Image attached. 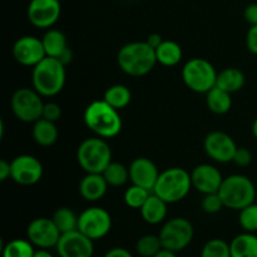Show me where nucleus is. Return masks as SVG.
<instances>
[{"label": "nucleus", "instance_id": "obj_1", "mask_svg": "<svg viewBox=\"0 0 257 257\" xmlns=\"http://www.w3.org/2000/svg\"><path fill=\"white\" fill-rule=\"evenodd\" d=\"M83 119L88 130L104 140L117 137L123 127L119 110L108 104L104 99L89 103L84 110Z\"/></svg>", "mask_w": 257, "mask_h": 257}, {"label": "nucleus", "instance_id": "obj_2", "mask_svg": "<svg viewBox=\"0 0 257 257\" xmlns=\"http://www.w3.org/2000/svg\"><path fill=\"white\" fill-rule=\"evenodd\" d=\"M117 64L131 77H145L157 63L156 52L147 42H131L123 45L117 54Z\"/></svg>", "mask_w": 257, "mask_h": 257}, {"label": "nucleus", "instance_id": "obj_3", "mask_svg": "<svg viewBox=\"0 0 257 257\" xmlns=\"http://www.w3.org/2000/svg\"><path fill=\"white\" fill-rule=\"evenodd\" d=\"M65 65L59 59L45 57L32 72L33 88L42 97H54L63 90L67 80Z\"/></svg>", "mask_w": 257, "mask_h": 257}, {"label": "nucleus", "instance_id": "obj_4", "mask_svg": "<svg viewBox=\"0 0 257 257\" xmlns=\"http://www.w3.org/2000/svg\"><path fill=\"white\" fill-rule=\"evenodd\" d=\"M191 188V173L185 168L171 167L160 173L152 192L167 203H177L186 198Z\"/></svg>", "mask_w": 257, "mask_h": 257}, {"label": "nucleus", "instance_id": "obj_5", "mask_svg": "<svg viewBox=\"0 0 257 257\" xmlns=\"http://www.w3.org/2000/svg\"><path fill=\"white\" fill-rule=\"evenodd\" d=\"M218 195L226 208L241 211L255 202L256 187L247 176L231 175L223 178Z\"/></svg>", "mask_w": 257, "mask_h": 257}, {"label": "nucleus", "instance_id": "obj_6", "mask_svg": "<svg viewBox=\"0 0 257 257\" xmlns=\"http://www.w3.org/2000/svg\"><path fill=\"white\" fill-rule=\"evenodd\" d=\"M77 162L85 173H103L112 162V150L104 138H87L78 146Z\"/></svg>", "mask_w": 257, "mask_h": 257}, {"label": "nucleus", "instance_id": "obj_7", "mask_svg": "<svg viewBox=\"0 0 257 257\" xmlns=\"http://www.w3.org/2000/svg\"><path fill=\"white\" fill-rule=\"evenodd\" d=\"M182 80L186 87L195 93L206 94L216 87L217 72L212 63L205 58H192L183 64Z\"/></svg>", "mask_w": 257, "mask_h": 257}, {"label": "nucleus", "instance_id": "obj_8", "mask_svg": "<svg viewBox=\"0 0 257 257\" xmlns=\"http://www.w3.org/2000/svg\"><path fill=\"white\" fill-rule=\"evenodd\" d=\"M10 108L15 117L24 123H34L43 115V97L34 88L23 87L10 98Z\"/></svg>", "mask_w": 257, "mask_h": 257}, {"label": "nucleus", "instance_id": "obj_9", "mask_svg": "<svg viewBox=\"0 0 257 257\" xmlns=\"http://www.w3.org/2000/svg\"><path fill=\"white\" fill-rule=\"evenodd\" d=\"M163 248L173 252L185 250L192 242L195 228L191 221L185 217H173L166 221L158 233Z\"/></svg>", "mask_w": 257, "mask_h": 257}, {"label": "nucleus", "instance_id": "obj_10", "mask_svg": "<svg viewBox=\"0 0 257 257\" xmlns=\"http://www.w3.org/2000/svg\"><path fill=\"white\" fill-rule=\"evenodd\" d=\"M78 230L90 240H102L112 230V216L98 206L85 208L78 217Z\"/></svg>", "mask_w": 257, "mask_h": 257}, {"label": "nucleus", "instance_id": "obj_11", "mask_svg": "<svg viewBox=\"0 0 257 257\" xmlns=\"http://www.w3.org/2000/svg\"><path fill=\"white\" fill-rule=\"evenodd\" d=\"M62 14L60 0H30L27 17L30 24L38 29H50Z\"/></svg>", "mask_w": 257, "mask_h": 257}, {"label": "nucleus", "instance_id": "obj_12", "mask_svg": "<svg viewBox=\"0 0 257 257\" xmlns=\"http://www.w3.org/2000/svg\"><path fill=\"white\" fill-rule=\"evenodd\" d=\"M12 176L10 180L20 186H33L39 182L43 177L42 162L32 155H20L10 161Z\"/></svg>", "mask_w": 257, "mask_h": 257}, {"label": "nucleus", "instance_id": "obj_13", "mask_svg": "<svg viewBox=\"0 0 257 257\" xmlns=\"http://www.w3.org/2000/svg\"><path fill=\"white\" fill-rule=\"evenodd\" d=\"M203 148L208 157L217 163H230L233 161L237 145L233 138L226 132L212 131L203 142Z\"/></svg>", "mask_w": 257, "mask_h": 257}, {"label": "nucleus", "instance_id": "obj_14", "mask_svg": "<svg viewBox=\"0 0 257 257\" xmlns=\"http://www.w3.org/2000/svg\"><path fill=\"white\" fill-rule=\"evenodd\" d=\"M60 231L52 218H34L27 227V238L38 248H53L59 241Z\"/></svg>", "mask_w": 257, "mask_h": 257}, {"label": "nucleus", "instance_id": "obj_15", "mask_svg": "<svg viewBox=\"0 0 257 257\" xmlns=\"http://www.w3.org/2000/svg\"><path fill=\"white\" fill-rule=\"evenodd\" d=\"M13 57L20 65L34 68L47 57L42 38L34 35L20 37L13 45Z\"/></svg>", "mask_w": 257, "mask_h": 257}, {"label": "nucleus", "instance_id": "obj_16", "mask_svg": "<svg viewBox=\"0 0 257 257\" xmlns=\"http://www.w3.org/2000/svg\"><path fill=\"white\" fill-rule=\"evenodd\" d=\"M55 250L59 257H92L94 243L79 230H74L62 233Z\"/></svg>", "mask_w": 257, "mask_h": 257}, {"label": "nucleus", "instance_id": "obj_17", "mask_svg": "<svg viewBox=\"0 0 257 257\" xmlns=\"http://www.w3.org/2000/svg\"><path fill=\"white\" fill-rule=\"evenodd\" d=\"M192 187L202 195L218 192L223 176L221 171L210 163H201L191 172Z\"/></svg>", "mask_w": 257, "mask_h": 257}, {"label": "nucleus", "instance_id": "obj_18", "mask_svg": "<svg viewBox=\"0 0 257 257\" xmlns=\"http://www.w3.org/2000/svg\"><path fill=\"white\" fill-rule=\"evenodd\" d=\"M128 168H130V181L132 182V185H137L146 190L153 191L158 176L161 173L153 161L147 157L135 158L128 166Z\"/></svg>", "mask_w": 257, "mask_h": 257}, {"label": "nucleus", "instance_id": "obj_19", "mask_svg": "<svg viewBox=\"0 0 257 257\" xmlns=\"http://www.w3.org/2000/svg\"><path fill=\"white\" fill-rule=\"evenodd\" d=\"M109 185L102 173H85L79 182V193L88 202H97L107 193Z\"/></svg>", "mask_w": 257, "mask_h": 257}, {"label": "nucleus", "instance_id": "obj_20", "mask_svg": "<svg viewBox=\"0 0 257 257\" xmlns=\"http://www.w3.org/2000/svg\"><path fill=\"white\" fill-rule=\"evenodd\" d=\"M167 205L168 203L166 201L152 192L140 210L143 221L150 225L162 223L167 217Z\"/></svg>", "mask_w": 257, "mask_h": 257}, {"label": "nucleus", "instance_id": "obj_21", "mask_svg": "<svg viewBox=\"0 0 257 257\" xmlns=\"http://www.w3.org/2000/svg\"><path fill=\"white\" fill-rule=\"evenodd\" d=\"M245 82L246 78L242 70L235 67H228L217 73L216 87L226 90L230 94H233V93L240 92L242 89Z\"/></svg>", "mask_w": 257, "mask_h": 257}, {"label": "nucleus", "instance_id": "obj_22", "mask_svg": "<svg viewBox=\"0 0 257 257\" xmlns=\"http://www.w3.org/2000/svg\"><path fill=\"white\" fill-rule=\"evenodd\" d=\"M32 136L37 145L42 147H50L57 142L59 132L54 122L40 118L37 122L33 123Z\"/></svg>", "mask_w": 257, "mask_h": 257}, {"label": "nucleus", "instance_id": "obj_23", "mask_svg": "<svg viewBox=\"0 0 257 257\" xmlns=\"http://www.w3.org/2000/svg\"><path fill=\"white\" fill-rule=\"evenodd\" d=\"M43 45H44L47 57H53L59 59L68 49V40L64 33L59 29H47L42 37Z\"/></svg>", "mask_w": 257, "mask_h": 257}, {"label": "nucleus", "instance_id": "obj_24", "mask_svg": "<svg viewBox=\"0 0 257 257\" xmlns=\"http://www.w3.org/2000/svg\"><path fill=\"white\" fill-rule=\"evenodd\" d=\"M155 52L157 63L163 67H176L180 64L183 57L182 48L175 40H163Z\"/></svg>", "mask_w": 257, "mask_h": 257}, {"label": "nucleus", "instance_id": "obj_25", "mask_svg": "<svg viewBox=\"0 0 257 257\" xmlns=\"http://www.w3.org/2000/svg\"><path fill=\"white\" fill-rule=\"evenodd\" d=\"M231 257H257V236L243 232L236 236L230 243Z\"/></svg>", "mask_w": 257, "mask_h": 257}, {"label": "nucleus", "instance_id": "obj_26", "mask_svg": "<svg viewBox=\"0 0 257 257\" xmlns=\"http://www.w3.org/2000/svg\"><path fill=\"white\" fill-rule=\"evenodd\" d=\"M228 92L222 90L218 87H213L212 89L206 93V104L207 108L215 114H226L230 112L232 107V98Z\"/></svg>", "mask_w": 257, "mask_h": 257}, {"label": "nucleus", "instance_id": "obj_27", "mask_svg": "<svg viewBox=\"0 0 257 257\" xmlns=\"http://www.w3.org/2000/svg\"><path fill=\"white\" fill-rule=\"evenodd\" d=\"M103 99L115 109L120 110L128 107L132 100V92L124 84H113L103 94Z\"/></svg>", "mask_w": 257, "mask_h": 257}, {"label": "nucleus", "instance_id": "obj_28", "mask_svg": "<svg viewBox=\"0 0 257 257\" xmlns=\"http://www.w3.org/2000/svg\"><path fill=\"white\" fill-rule=\"evenodd\" d=\"M78 217L69 207H59L54 211L52 216L53 222L60 231V233H67L70 231L78 230Z\"/></svg>", "mask_w": 257, "mask_h": 257}, {"label": "nucleus", "instance_id": "obj_29", "mask_svg": "<svg viewBox=\"0 0 257 257\" xmlns=\"http://www.w3.org/2000/svg\"><path fill=\"white\" fill-rule=\"evenodd\" d=\"M105 181L112 187H120L124 186L130 181V168L119 162H112L108 165V167L103 171Z\"/></svg>", "mask_w": 257, "mask_h": 257}, {"label": "nucleus", "instance_id": "obj_30", "mask_svg": "<svg viewBox=\"0 0 257 257\" xmlns=\"http://www.w3.org/2000/svg\"><path fill=\"white\" fill-rule=\"evenodd\" d=\"M34 252V245L28 238H15L3 246L2 257H33Z\"/></svg>", "mask_w": 257, "mask_h": 257}, {"label": "nucleus", "instance_id": "obj_31", "mask_svg": "<svg viewBox=\"0 0 257 257\" xmlns=\"http://www.w3.org/2000/svg\"><path fill=\"white\" fill-rule=\"evenodd\" d=\"M162 248L158 235H143L136 242V252L141 257H155Z\"/></svg>", "mask_w": 257, "mask_h": 257}, {"label": "nucleus", "instance_id": "obj_32", "mask_svg": "<svg viewBox=\"0 0 257 257\" xmlns=\"http://www.w3.org/2000/svg\"><path fill=\"white\" fill-rule=\"evenodd\" d=\"M151 193H152V191L146 190V188L141 187V186L132 185L125 190L123 198H124V203L130 208L141 210V207L145 205V202L150 197Z\"/></svg>", "mask_w": 257, "mask_h": 257}, {"label": "nucleus", "instance_id": "obj_33", "mask_svg": "<svg viewBox=\"0 0 257 257\" xmlns=\"http://www.w3.org/2000/svg\"><path fill=\"white\" fill-rule=\"evenodd\" d=\"M201 257H231L230 243L221 238H212L203 245Z\"/></svg>", "mask_w": 257, "mask_h": 257}, {"label": "nucleus", "instance_id": "obj_34", "mask_svg": "<svg viewBox=\"0 0 257 257\" xmlns=\"http://www.w3.org/2000/svg\"><path fill=\"white\" fill-rule=\"evenodd\" d=\"M238 222L245 232H257V203H251L240 211Z\"/></svg>", "mask_w": 257, "mask_h": 257}, {"label": "nucleus", "instance_id": "obj_35", "mask_svg": "<svg viewBox=\"0 0 257 257\" xmlns=\"http://www.w3.org/2000/svg\"><path fill=\"white\" fill-rule=\"evenodd\" d=\"M201 207L206 213L210 215H215V213L220 212L225 206H223L222 200H221L218 192L208 193V195H203L202 201H201Z\"/></svg>", "mask_w": 257, "mask_h": 257}, {"label": "nucleus", "instance_id": "obj_36", "mask_svg": "<svg viewBox=\"0 0 257 257\" xmlns=\"http://www.w3.org/2000/svg\"><path fill=\"white\" fill-rule=\"evenodd\" d=\"M62 117V108L58 103L55 102H47L44 103V108H43V115L42 118L52 122L57 123Z\"/></svg>", "mask_w": 257, "mask_h": 257}, {"label": "nucleus", "instance_id": "obj_37", "mask_svg": "<svg viewBox=\"0 0 257 257\" xmlns=\"http://www.w3.org/2000/svg\"><path fill=\"white\" fill-rule=\"evenodd\" d=\"M233 163L238 167H247L252 162V153L250 150L245 147H237L235 156H233Z\"/></svg>", "mask_w": 257, "mask_h": 257}, {"label": "nucleus", "instance_id": "obj_38", "mask_svg": "<svg viewBox=\"0 0 257 257\" xmlns=\"http://www.w3.org/2000/svg\"><path fill=\"white\" fill-rule=\"evenodd\" d=\"M246 47L248 52L257 55V25H252L246 34Z\"/></svg>", "mask_w": 257, "mask_h": 257}, {"label": "nucleus", "instance_id": "obj_39", "mask_svg": "<svg viewBox=\"0 0 257 257\" xmlns=\"http://www.w3.org/2000/svg\"><path fill=\"white\" fill-rule=\"evenodd\" d=\"M243 18L250 24V27L257 25V3H253V4L247 5L245 8V10H243Z\"/></svg>", "mask_w": 257, "mask_h": 257}, {"label": "nucleus", "instance_id": "obj_40", "mask_svg": "<svg viewBox=\"0 0 257 257\" xmlns=\"http://www.w3.org/2000/svg\"><path fill=\"white\" fill-rule=\"evenodd\" d=\"M10 176H12V166H10V162L2 160L0 161V181L4 182V181L9 180Z\"/></svg>", "mask_w": 257, "mask_h": 257}, {"label": "nucleus", "instance_id": "obj_41", "mask_svg": "<svg viewBox=\"0 0 257 257\" xmlns=\"http://www.w3.org/2000/svg\"><path fill=\"white\" fill-rule=\"evenodd\" d=\"M103 257H133L132 253L123 247H114L108 251Z\"/></svg>", "mask_w": 257, "mask_h": 257}, {"label": "nucleus", "instance_id": "obj_42", "mask_svg": "<svg viewBox=\"0 0 257 257\" xmlns=\"http://www.w3.org/2000/svg\"><path fill=\"white\" fill-rule=\"evenodd\" d=\"M163 40L165 39L162 38V35L158 34V33H152V34L148 35L147 39H146V42H147L148 44L153 48V49H156V48H157L158 45L163 42Z\"/></svg>", "mask_w": 257, "mask_h": 257}, {"label": "nucleus", "instance_id": "obj_43", "mask_svg": "<svg viewBox=\"0 0 257 257\" xmlns=\"http://www.w3.org/2000/svg\"><path fill=\"white\" fill-rule=\"evenodd\" d=\"M33 257H54V256L49 252L48 248H38V250H35L34 256Z\"/></svg>", "mask_w": 257, "mask_h": 257}, {"label": "nucleus", "instance_id": "obj_44", "mask_svg": "<svg viewBox=\"0 0 257 257\" xmlns=\"http://www.w3.org/2000/svg\"><path fill=\"white\" fill-rule=\"evenodd\" d=\"M155 257H177V252H173V251L171 250L162 248V250H161Z\"/></svg>", "mask_w": 257, "mask_h": 257}, {"label": "nucleus", "instance_id": "obj_45", "mask_svg": "<svg viewBox=\"0 0 257 257\" xmlns=\"http://www.w3.org/2000/svg\"><path fill=\"white\" fill-rule=\"evenodd\" d=\"M252 135H253V137L257 140V117L255 118V120H253V123H252Z\"/></svg>", "mask_w": 257, "mask_h": 257}, {"label": "nucleus", "instance_id": "obj_46", "mask_svg": "<svg viewBox=\"0 0 257 257\" xmlns=\"http://www.w3.org/2000/svg\"><path fill=\"white\" fill-rule=\"evenodd\" d=\"M4 138V120L0 119V140Z\"/></svg>", "mask_w": 257, "mask_h": 257}]
</instances>
